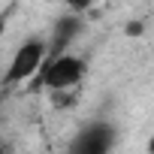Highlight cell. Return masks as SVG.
Here are the masks:
<instances>
[{"label":"cell","instance_id":"cell-8","mask_svg":"<svg viewBox=\"0 0 154 154\" xmlns=\"http://www.w3.org/2000/svg\"><path fill=\"white\" fill-rule=\"evenodd\" d=\"M9 18H12V6L0 12V42H3V36H6V27H9Z\"/></svg>","mask_w":154,"mask_h":154},{"label":"cell","instance_id":"cell-2","mask_svg":"<svg viewBox=\"0 0 154 154\" xmlns=\"http://www.w3.org/2000/svg\"><path fill=\"white\" fill-rule=\"evenodd\" d=\"M45 48H48V42L39 39V36H30L27 42H21V48L12 54V60H9V66L3 72V79H0V88L9 91V88H15L21 82H30L33 75L39 72L42 60H45Z\"/></svg>","mask_w":154,"mask_h":154},{"label":"cell","instance_id":"cell-5","mask_svg":"<svg viewBox=\"0 0 154 154\" xmlns=\"http://www.w3.org/2000/svg\"><path fill=\"white\" fill-rule=\"evenodd\" d=\"M48 97H51V106L69 109V106H75V100H79V85L75 88H60V91H48Z\"/></svg>","mask_w":154,"mask_h":154},{"label":"cell","instance_id":"cell-3","mask_svg":"<svg viewBox=\"0 0 154 154\" xmlns=\"http://www.w3.org/2000/svg\"><path fill=\"white\" fill-rule=\"evenodd\" d=\"M115 139H118V133L112 124L94 121L75 133V139L69 142V154H109L115 148Z\"/></svg>","mask_w":154,"mask_h":154},{"label":"cell","instance_id":"cell-4","mask_svg":"<svg viewBox=\"0 0 154 154\" xmlns=\"http://www.w3.org/2000/svg\"><path fill=\"white\" fill-rule=\"evenodd\" d=\"M79 30H82V18L79 15H60L57 21H54V33H51V42H48V48H45V60H54L57 54H63L66 48H69V42L79 36Z\"/></svg>","mask_w":154,"mask_h":154},{"label":"cell","instance_id":"cell-9","mask_svg":"<svg viewBox=\"0 0 154 154\" xmlns=\"http://www.w3.org/2000/svg\"><path fill=\"white\" fill-rule=\"evenodd\" d=\"M0 154H12V145L6 139H0Z\"/></svg>","mask_w":154,"mask_h":154},{"label":"cell","instance_id":"cell-6","mask_svg":"<svg viewBox=\"0 0 154 154\" xmlns=\"http://www.w3.org/2000/svg\"><path fill=\"white\" fill-rule=\"evenodd\" d=\"M63 3L69 6V12H72V15H79V18H82L85 12H91V9H94L97 0H63Z\"/></svg>","mask_w":154,"mask_h":154},{"label":"cell","instance_id":"cell-1","mask_svg":"<svg viewBox=\"0 0 154 154\" xmlns=\"http://www.w3.org/2000/svg\"><path fill=\"white\" fill-rule=\"evenodd\" d=\"M85 72H88V60H85V57L63 51V54H57L54 60H42L39 72L30 79V88H36V91L75 88V85H82Z\"/></svg>","mask_w":154,"mask_h":154},{"label":"cell","instance_id":"cell-7","mask_svg":"<svg viewBox=\"0 0 154 154\" xmlns=\"http://www.w3.org/2000/svg\"><path fill=\"white\" fill-rule=\"evenodd\" d=\"M142 30H145V24H142V21H130V24L124 27V33H127L130 39H139V36H142Z\"/></svg>","mask_w":154,"mask_h":154}]
</instances>
